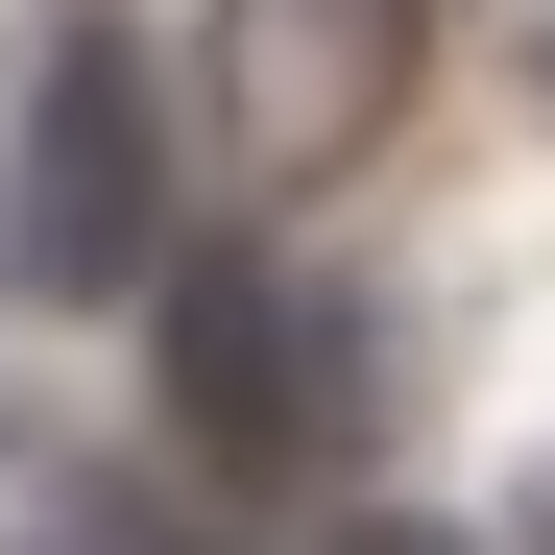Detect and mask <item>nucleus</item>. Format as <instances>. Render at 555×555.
Returning <instances> with one entry per match:
<instances>
[{
  "label": "nucleus",
  "mask_w": 555,
  "mask_h": 555,
  "mask_svg": "<svg viewBox=\"0 0 555 555\" xmlns=\"http://www.w3.org/2000/svg\"><path fill=\"white\" fill-rule=\"evenodd\" d=\"M0 266H25V291H169V73H145L121 25L49 49V98H25V194H0Z\"/></svg>",
  "instance_id": "obj_2"
},
{
  "label": "nucleus",
  "mask_w": 555,
  "mask_h": 555,
  "mask_svg": "<svg viewBox=\"0 0 555 555\" xmlns=\"http://www.w3.org/2000/svg\"><path fill=\"white\" fill-rule=\"evenodd\" d=\"M411 49H435V0H218L194 25V121H218L242 194H314V169L387 145Z\"/></svg>",
  "instance_id": "obj_3"
},
{
  "label": "nucleus",
  "mask_w": 555,
  "mask_h": 555,
  "mask_svg": "<svg viewBox=\"0 0 555 555\" xmlns=\"http://www.w3.org/2000/svg\"><path fill=\"white\" fill-rule=\"evenodd\" d=\"M338 555H507V531H435V507H362Z\"/></svg>",
  "instance_id": "obj_5"
},
{
  "label": "nucleus",
  "mask_w": 555,
  "mask_h": 555,
  "mask_svg": "<svg viewBox=\"0 0 555 555\" xmlns=\"http://www.w3.org/2000/svg\"><path fill=\"white\" fill-rule=\"evenodd\" d=\"M0 555H242V531H218L194 483H121V459H98V483H49V507L0 531Z\"/></svg>",
  "instance_id": "obj_4"
},
{
  "label": "nucleus",
  "mask_w": 555,
  "mask_h": 555,
  "mask_svg": "<svg viewBox=\"0 0 555 555\" xmlns=\"http://www.w3.org/2000/svg\"><path fill=\"white\" fill-rule=\"evenodd\" d=\"M531 555H555V483H531Z\"/></svg>",
  "instance_id": "obj_6"
},
{
  "label": "nucleus",
  "mask_w": 555,
  "mask_h": 555,
  "mask_svg": "<svg viewBox=\"0 0 555 555\" xmlns=\"http://www.w3.org/2000/svg\"><path fill=\"white\" fill-rule=\"evenodd\" d=\"M145 338H169V435H194V483H314L338 411H362L338 314H314L266 242H194V266L145 291Z\"/></svg>",
  "instance_id": "obj_1"
}]
</instances>
